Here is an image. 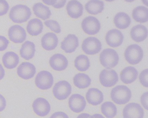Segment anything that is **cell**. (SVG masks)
I'll return each instance as SVG.
<instances>
[{
	"label": "cell",
	"mask_w": 148,
	"mask_h": 118,
	"mask_svg": "<svg viewBox=\"0 0 148 118\" xmlns=\"http://www.w3.org/2000/svg\"><path fill=\"white\" fill-rule=\"evenodd\" d=\"M32 14L31 9L27 6L18 5L11 8L9 17L14 23L22 24L27 22Z\"/></svg>",
	"instance_id": "6da1fadb"
},
{
	"label": "cell",
	"mask_w": 148,
	"mask_h": 118,
	"mask_svg": "<svg viewBox=\"0 0 148 118\" xmlns=\"http://www.w3.org/2000/svg\"><path fill=\"white\" fill-rule=\"evenodd\" d=\"M131 97V91L124 85L117 86L112 89L111 92L112 100L118 105L126 104L130 101Z\"/></svg>",
	"instance_id": "7a4b0ae2"
},
{
	"label": "cell",
	"mask_w": 148,
	"mask_h": 118,
	"mask_svg": "<svg viewBox=\"0 0 148 118\" xmlns=\"http://www.w3.org/2000/svg\"><path fill=\"white\" fill-rule=\"evenodd\" d=\"M99 60L101 64L104 67L110 69L117 65L119 62V56L115 50L106 49L100 53Z\"/></svg>",
	"instance_id": "3957f363"
},
{
	"label": "cell",
	"mask_w": 148,
	"mask_h": 118,
	"mask_svg": "<svg viewBox=\"0 0 148 118\" xmlns=\"http://www.w3.org/2000/svg\"><path fill=\"white\" fill-rule=\"evenodd\" d=\"M124 56L125 60L130 64L135 65L142 61L143 52L142 48L138 45H131L125 50Z\"/></svg>",
	"instance_id": "277c9868"
},
{
	"label": "cell",
	"mask_w": 148,
	"mask_h": 118,
	"mask_svg": "<svg viewBox=\"0 0 148 118\" xmlns=\"http://www.w3.org/2000/svg\"><path fill=\"white\" fill-rule=\"evenodd\" d=\"M72 87L67 81H61L57 83L53 89V94L60 100H66L71 95Z\"/></svg>",
	"instance_id": "5b68a950"
},
{
	"label": "cell",
	"mask_w": 148,
	"mask_h": 118,
	"mask_svg": "<svg viewBox=\"0 0 148 118\" xmlns=\"http://www.w3.org/2000/svg\"><path fill=\"white\" fill-rule=\"evenodd\" d=\"M35 83L37 87L40 89H49L53 85V76L49 71H42L39 72L36 76Z\"/></svg>",
	"instance_id": "8992f818"
},
{
	"label": "cell",
	"mask_w": 148,
	"mask_h": 118,
	"mask_svg": "<svg viewBox=\"0 0 148 118\" xmlns=\"http://www.w3.org/2000/svg\"><path fill=\"white\" fill-rule=\"evenodd\" d=\"M82 49L87 55H94L97 54L101 51L102 44L97 38L89 37L83 41Z\"/></svg>",
	"instance_id": "52a82bcc"
},
{
	"label": "cell",
	"mask_w": 148,
	"mask_h": 118,
	"mask_svg": "<svg viewBox=\"0 0 148 118\" xmlns=\"http://www.w3.org/2000/svg\"><path fill=\"white\" fill-rule=\"evenodd\" d=\"M81 26L84 31L89 35H96L99 32L101 28L98 20L92 16L85 18L82 21Z\"/></svg>",
	"instance_id": "ba28073f"
},
{
	"label": "cell",
	"mask_w": 148,
	"mask_h": 118,
	"mask_svg": "<svg viewBox=\"0 0 148 118\" xmlns=\"http://www.w3.org/2000/svg\"><path fill=\"white\" fill-rule=\"evenodd\" d=\"M99 81L103 86L106 87H113L118 81V75L112 69L103 70L99 75Z\"/></svg>",
	"instance_id": "9c48e42d"
},
{
	"label": "cell",
	"mask_w": 148,
	"mask_h": 118,
	"mask_svg": "<svg viewBox=\"0 0 148 118\" xmlns=\"http://www.w3.org/2000/svg\"><path fill=\"white\" fill-rule=\"evenodd\" d=\"M8 35L10 40L15 43H21L27 38L25 30L18 25L11 26L8 30Z\"/></svg>",
	"instance_id": "30bf717a"
},
{
	"label": "cell",
	"mask_w": 148,
	"mask_h": 118,
	"mask_svg": "<svg viewBox=\"0 0 148 118\" xmlns=\"http://www.w3.org/2000/svg\"><path fill=\"white\" fill-rule=\"evenodd\" d=\"M35 113L40 117L46 116L51 111V107L47 100L42 97H39L34 101L32 105Z\"/></svg>",
	"instance_id": "8fae6325"
},
{
	"label": "cell",
	"mask_w": 148,
	"mask_h": 118,
	"mask_svg": "<svg viewBox=\"0 0 148 118\" xmlns=\"http://www.w3.org/2000/svg\"><path fill=\"white\" fill-rule=\"evenodd\" d=\"M144 112L138 103L132 102L127 104L123 110L124 118H143Z\"/></svg>",
	"instance_id": "7c38bea8"
},
{
	"label": "cell",
	"mask_w": 148,
	"mask_h": 118,
	"mask_svg": "<svg viewBox=\"0 0 148 118\" xmlns=\"http://www.w3.org/2000/svg\"><path fill=\"white\" fill-rule=\"evenodd\" d=\"M86 104L84 97L79 94H73L69 98V107L74 113L83 112L86 106Z\"/></svg>",
	"instance_id": "4fadbf2b"
},
{
	"label": "cell",
	"mask_w": 148,
	"mask_h": 118,
	"mask_svg": "<svg viewBox=\"0 0 148 118\" xmlns=\"http://www.w3.org/2000/svg\"><path fill=\"white\" fill-rule=\"evenodd\" d=\"M123 33L117 29L110 30L106 36V41L107 44L113 48L119 47L123 43Z\"/></svg>",
	"instance_id": "5bb4252c"
},
{
	"label": "cell",
	"mask_w": 148,
	"mask_h": 118,
	"mask_svg": "<svg viewBox=\"0 0 148 118\" xmlns=\"http://www.w3.org/2000/svg\"><path fill=\"white\" fill-rule=\"evenodd\" d=\"M36 73L35 66L28 62H22L17 69L18 75L24 80H28L33 78Z\"/></svg>",
	"instance_id": "9a60e30c"
},
{
	"label": "cell",
	"mask_w": 148,
	"mask_h": 118,
	"mask_svg": "<svg viewBox=\"0 0 148 118\" xmlns=\"http://www.w3.org/2000/svg\"><path fill=\"white\" fill-rule=\"evenodd\" d=\"M49 64L52 68L57 71H62L67 68L68 61L64 55L56 54L51 57Z\"/></svg>",
	"instance_id": "2e32d148"
},
{
	"label": "cell",
	"mask_w": 148,
	"mask_h": 118,
	"mask_svg": "<svg viewBox=\"0 0 148 118\" xmlns=\"http://www.w3.org/2000/svg\"><path fill=\"white\" fill-rule=\"evenodd\" d=\"M79 45L77 37L74 34H69L61 42V48L66 53H71L75 51Z\"/></svg>",
	"instance_id": "e0dca14e"
},
{
	"label": "cell",
	"mask_w": 148,
	"mask_h": 118,
	"mask_svg": "<svg viewBox=\"0 0 148 118\" xmlns=\"http://www.w3.org/2000/svg\"><path fill=\"white\" fill-rule=\"evenodd\" d=\"M66 11L69 16L73 19L80 18L83 14V5L77 0H71L66 5Z\"/></svg>",
	"instance_id": "ac0fdd59"
},
{
	"label": "cell",
	"mask_w": 148,
	"mask_h": 118,
	"mask_svg": "<svg viewBox=\"0 0 148 118\" xmlns=\"http://www.w3.org/2000/svg\"><path fill=\"white\" fill-rule=\"evenodd\" d=\"M58 43V39L53 33H47L41 39V45L46 50L51 51L55 49Z\"/></svg>",
	"instance_id": "d6986e66"
},
{
	"label": "cell",
	"mask_w": 148,
	"mask_h": 118,
	"mask_svg": "<svg viewBox=\"0 0 148 118\" xmlns=\"http://www.w3.org/2000/svg\"><path fill=\"white\" fill-rule=\"evenodd\" d=\"M86 100L89 104L97 106L101 104L104 100L103 94L99 90L91 88L88 90L86 95Z\"/></svg>",
	"instance_id": "ffe728a7"
},
{
	"label": "cell",
	"mask_w": 148,
	"mask_h": 118,
	"mask_svg": "<svg viewBox=\"0 0 148 118\" xmlns=\"http://www.w3.org/2000/svg\"><path fill=\"white\" fill-rule=\"evenodd\" d=\"M130 36L135 42L140 43L144 41L147 37L148 30L145 26L138 24L132 28Z\"/></svg>",
	"instance_id": "44dd1931"
},
{
	"label": "cell",
	"mask_w": 148,
	"mask_h": 118,
	"mask_svg": "<svg viewBox=\"0 0 148 118\" xmlns=\"http://www.w3.org/2000/svg\"><path fill=\"white\" fill-rule=\"evenodd\" d=\"M120 79L125 84H130L136 80L138 72L136 69L132 66L125 68L120 73Z\"/></svg>",
	"instance_id": "7402d4cb"
},
{
	"label": "cell",
	"mask_w": 148,
	"mask_h": 118,
	"mask_svg": "<svg viewBox=\"0 0 148 118\" xmlns=\"http://www.w3.org/2000/svg\"><path fill=\"white\" fill-rule=\"evenodd\" d=\"M19 56L13 52H6L2 58L4 66L8 69L16 68L19 63Z\"/></svg>",
	"instance_id": "603a6c76"
},
{
	"label": "cell",
	"mask_w": 148,
	"mask_h": 118,
	"mask_svg": "<svg viewBox=\"0 0 148 118\" xmlns=\"http://www.w3.org/2000/svg\"><path fill=\"white\" fill-rule=\"evenodd\" d=\"M35 45L31 41H27L22 44L20 50L21 56L26 60H30L35 55Z\"/></svg>",
	"instance_id": "cb8c5ba5"
},
{
	"label": "cell",
	"mask_w": 148,
	"mask_h": 118,
	"mask_svg": "<svg viewBox=\"0 0 148 118\" xmlns=\"http://www.w3.org/2000/svg\"><path fill=\"white\" fill-rule=\"evenodd\" d=\"M44 25L41 20L38 18L31 20L28 22L27 30L29 35L38 36L43 31Z\"/></svg>",
	"instance_id": "d4e9b609"
},
{
	"label": "cell",
	"mask_w": 148,
	"mask_h": 118,
	"mask_svg": "<svg viewBox=\"0 0 148 118\" xmlns=\"http://www.w3.org/2000/svg\"><path fill=\"white\" fill-rule=\"evenodd\" d=\"M33 11L36 17L43 20L48 19L51 15L49 7L41 3L34 4L33 7Z\"/></svg>",
	"instance_id": "484cf974"
},
{
	"label": "cell",
	"mask_w": 148,
	"mask_h": 118,
	"mask_svg": "<svg viewBox=\"0 0 148 118\" xmlns=\"http://www.w3.org/2000/svg\"><path fill=\"white\" fill-rule=\"evenodd\" d=\"M86 12L92 15L101 13L104 8V4L99 0H90L85 6Z\"/></svg>",
	"instance_id": "4316f807"
},
{
	"label": "cell",
	"mask_w": 148,
	"mask_h": 118,
	"mask_svg": "<svg viewBox=\"0 0 148 118\" xmlns=\"http://www.w3.org/2000/svg\"><path fill=\"white\" fill-rule=\"evenodd\" d=\"M131 23L130 18L125 13H118L114 17V24L118 29L121 30L126 29L130 26Z\"/></svg>",
	"instance_id": "83f0119b"
},
{
	"label": "cell",
	"mask_w": 148,
	"mask_h": 118,
	"mask_svg": "<svg viewBox=\"0 0 148 118\" xmlns=\"http://www.w3.org/2000/svg\"><path fill=\"white\" fill-rule=\"evenodd\" d=\"M132 17L136 22L146 23L148 20V8L143 6L136 7L132 11Z\"/></svg>",
	"instance_id": "f1b7e54d"
},
{
	"label": "cell",
	"mask_w": 148,
	"mask_h": 118,
	"mask_svg": "<svg viewBox=\"0 0 148 118\" xmlns=\"http://www.w3.org/2000/svg\"><path fill=\"white\" fill-rule=\"evenodd\" d=\"M91 79L88 75L84 73H79L73 77L74 85L79 89H85L90 85Z\"/></svg>",
	"instance_id": "f546056e"
},
{
	"label": "cell",
	"mask_w": 148,
	"mask_h": 118,
	"mask_svg": "<svg viewBox=\"0 0 148 118\" xmlns=\"http://www.w3.org/2000/svg\"><path fill=\"white\" fill-rule=\"evenodd\" d=\"M101 110L103 115L108 118L115 117L117 113L116 105L110 101L106 102L101 105Z\"/></svg>",
	"instance_id": "4dcf8cb0"
},
{
	"label": "cell",
	"mask_w": 148,
	"mask_h": 118,
	"mask_svg": "<svg viewBox=\"0 0 148 118\" xmlns=\"http://www.w3.org/2000/svg\"><path fill=\"white\" fill-rule=\"evenodd\" d=\"M74 65L79 71H86L90 67V60L85 55H79L75 59Z\"/></svg>",
	"instance_id": "1f68e13d"
},
{
	"label": "cell",
	"mask_w": 148,
	"mask_h": 118,
	"mask_svg": "<svg viewBox=\"0 0 148 118\" xmlns=\"http://www.w3.org/2000/svg\"><path fill=\"white\" fill-rule=\"evenodd\" d=\"M45 24L47 27L55 33H60L61 32V27L57 21L51 20H46L45 21Z\"/></svg>",
	"instance_id": "d6a6232c"
},
{
	"label": "cell",
	"mask_w": 148,
	"mask_h": 118,
	"mask_svg": "<svg viewBox=\"0 0 148 118\" xmlns=\"http://www.w3.org/2000/svg\"><path fill=\"white\" fill-rule=\"evenodd\" d=\"M148 69H146L141 72L139 76L140 83L145 87H148Z\"/></svg>",
	"instance_id": "836d02e7"
},
{
	"label": "cell",
	"mask_w": 148,
	"mask_h": 118,
	"mask_svg": "<svg viewBox=\"0 0 148 118\" xmlns=\"http://www.w3.org/2000/svg\"><path fill=\"white\" fill-rule=\"evenodd\" d=\"M9 5L6 0H0V16H4L7 14Z\"/></svg>",
	"instance_id": "e575fe53"
},
{
	"label": "cell",
	"mask_w": 148,
	"mask_h": 118,
	"mask_svg": "<svg viewBox=\"0 0 148 118\" xmlns=\"http://www.w3.org/2000/svg\"><path fill=\"white\" fill-rule=\"evenodd\" d=\"M9 44V40L5 37L0 36V52L5 50Z\"/></svg>",
	"instance_id": "d590c367"
},
{
	"label": "cell",
	"mask_w": 148,
	"mask_h": 118,
	"mask_svg": "<svg viewBox=\"0 0 148 118\" xmlns=\"http://www.w3.org/2000/svg\"><path fill=\"white\" fill-rule=\"evenodd\" d=\"M141 104L143 107L148 110V92L144 93L140 98Z\"/></svg>",
	"instance_id": "8d00e7d4"
},
{
	"label": "cell",
	"mask_w": 148,
	"mask_h": 118,
	"mask_svg": "<svg viewBox=\"0 0 148 118\" xmlns=\"http://www.w3.org/2000/svg\"><path fill=\"white\" fill-rule=\"evenodd\" d=\"M7 102L5 98L0 94V112H2L5 109Z\"/></svg>",
	"instance_id": "74e56055"
},
{
	"label": "cell",
	"mask_w": 148,
	"mask_h": 118,
	"mask_svg": "<svg viewBox=\"0 0 148 118\" xmlns=\"http://www.w3.org/2000/svg\"><path fill=\"white\" fill-rule=\"evenodd\" d=\"M66 2V0H57V2L53 6V7L57 9L62 8L64 6Z\"/></svg>",
	"instance_id": "f35d334b"
},
{
	"label": "cell",
	"mask_w": 148,
	"mask_h": 118,
	"mask_svg": "<svg viewBox=\"0 0 148 118\" xmlns=\"http://www.w3.org/2000/svg\"><path fill=\"white\" fill-rule=\"evenodd\" d=\"M68 116L65 113L62 112H58L53 113L51 118H68Z\"/></svg>",
	"instance_id": "ab89813d"
},
{
	"label": "cell",
	"mask_w": 148,
	"mask_h": 118,
	"mask_svg": "<svg viewBox=\"0 0 148 118\" xmlns=\"http://www.w3.org/2000/svg\"><path fill=\"white\" fill-rule=\"evenodd\" d=\"M43 2L47 5L53 6L56 2L57 0H42Z\"/></svg>",
	"instance_id": "60d3db41"
},
{
	"label": "cell",
	"mask_w": 148,
	"mask_h": 118,
	"mask_svg": "<svg viewBox=\"0 0 148 118\" xmlns=\"http://www.w3.org/2000/svg\"><path fill=\"white\" fill-rule=\"evenodd\" d=\"M5 76V70L1 64H0V81L2 80Z\"/></svg>",
	"instance_id": "b9f144b4"
},
{
	"label": "cell",
	"mask_w": 148,
	"mask_h": 118,
	"mask_svg": "<svg viewBox=\"0 0 148 118\" xmlns=\"http://www.w3.org/2000/svg\"><path fill=\"white\" fill-rule=\"evenodd\" d=\"M78 117H91V116H90V115L86 113H83L82 114H80L79 116H78Z\"/></svg>",
	"instance_id": "7bdbcfd3"
},
{
	"label": "cell",
	"mask_w": 148,
	"mask_h": 118,
	"mask_svg": "<svg viewBox=\"0 0 148 118\" xmlns=\"http://www.w3.org/2000/svg\"><path fill=\"white\" fill-rule=\"evenodd\" d=\"M142 1L146 6H148V0H142Z\"/></svg>",
	"instance_id": "ee69618b"
},
{
	"label": "cell",
	"mask_w": 148,
	"mask_h": 118,
	"mask_svg": "<svg viewBox=\"0 0 148 118\" xmlns=\"http://www.w3.org/2000/svg\"><path fill=\"white\" fill-rule=\"evenodd\" d=\"M103 117V116H102V115H101L100 114H95L94 115H93V116H91V117Z\"/></svg>",
	"instance_id": "f6af8a7d"
},
{
	"label": "cell",
	"mask_w": 148,
	"mask_h": 118,
	"mask_svg": "<svg viewBox=\"0 0 148 118\" xmlns=\"http://www.w3.org/2000/svg\"><path fill=\"white\" fill-rule=\"evenodd\" d=\"M124 1H125L126 2H133V1H134L135 0H124Z\"/></svg>",
	"instance_id": "bcb514c9"
},
{
	"label": "cell",
	"mask_w": 148,
	"mask_h": 118,
	"mask_svg": "<svg viewBox=\"0 0 148 118\" xmlns=\"http://www.w3.org/2000/svg\"><path fill=\"white\" fill-rule=\"evenodd\" d=\"M106 1H108V2H112V1H114L115 0H105Z\"/></svg>",
	"instance_id": "7dc6e473"
},
{
	"label": "cell",
	"mask_w": 148,
	"mask_h": 118,
	"mask_svg": "<svg viewBox=\"0 0 148 118\" xmlns=\"http://www.w3.org/2000/svg\"></svg>",
	"instance_id": "c3c4849f"
}]
</instances>
